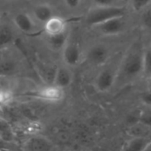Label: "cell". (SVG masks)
<instances>
[{"mask_svg": "<svg viewBox=\"0 0 151 151\" xmlns=\"http://www.w3.org/2000/svg\"><path fill=\"white\" fill-rule=\"evenodd\" d=\"M151 145V139L144 136H136L131 139L127 144L124 150L131 151L146 150Z\"/></svg>", "mask_w": 151, "mask_h": 151, "instance_id": "30bf717a", "label": "cell"}, {"mask_svg": "<svg viewBox=\"0 0 151 151\" xmlns=\"http://www.w3.org/2000/svg\"><path fill=\"white\" fill-rule=\"evenodd\" d=\"M14 99V94L10 89H0V104L7 105Z\"/></svg>", "mask_w": 151, "mask_h": 151, "instance_id": "ac0fdd59", "label": "cell"}, {"mask_svg": "<svg viewBox=\"0 0 151 151\" xmlns=\"http://www.w3.org/2000/svg\"><path fill=\"white\" fill-rule=\"evenodd\" d=\"M125 27V20L123 16L121 17H115L111 18L105 22L98 25L97 27L100 32L106 35H115L121 33Z\"/></svg>", "mask_w": 151, "mask_h": 151, "instance_id": "277c9868", "label": "cell"}, {"mask_svg": "<svg viewBox=\"0 0 151 151\" xmlns=\"http://www.w3.org/2000/svg\"><path fill=\"white\" fill-rule=\"evenodd\" d=\"M149 81H150V88H151V78L150 79H149Z\"/></svg>", "mask_w": 151, "mask_h": 151, "instance_id": "484cf974", "label": "cell"}, {"mask_svg": "<svg viewBox=\"0 0 151 151\" xmlns=\"http://www.w3.org/2000/svg\"><path fill=\"white\" fill-rule=\"evenodd\" d=\"M52 144L42 137H34L27 142V149L29 150H50Z\"/></svg>", "mask_w": 151, "mask_h": 151, "instance_id": "4fadbf2b", "label": "cell"}, {"mask_svg": "<svg viewBox=\"0 0 151 151\" xmlns=\"http://www.w3.org/2000/svg\"><path fill=\"white\" fill-rule=\"evenodd\" d=\"M142 21L146 27L151 28V8L149 10H146V12H144L142 17Z\"/></svg>", "mask_w": 151, "mask_h": 151, "instance_id": "7402d4cb", "label": "cell"}, {"mask_svg": "<svg viewBox=\"0 0 151 151\" xmlns=\"http://www.w3.org/2000/svg\"><path fill=\"white\" fill-rule=\"evenodd\" d=\"M66 28V21L58 16H53L47 22L44 23V29L46 34L55 35L65 32Z\"/></svg>", "mask_w": 151, "mask_h": 151, "instance_id": "9c48e42d", "label": "cell"}, {"mask_svg": "<svg viewBox=\"0 0 151 151\" xmlns=\"http://www.w3.org/2000/svg\"><path fill=\"white\" fill-rule=\"evenodd\" d=\"M142 100L145 104L151 106V89L144 92L142 95Z\"/></svg>", "mask_w": 151, "mask_h": 151, "instance_id": "603a6c76", "label": "cell"}, {"mask_svg": "<svg viewBox=\"0 0 151 151\" xmlns=\"http://www.w3.org/2000/svg\"><path fill=\"white\" fill-rule=\"evenodd\" d=\"M142 73L147 79L151 78V50L143 51L142 58Z\"/></svg>", "mask_w": 151, "mask_h": 151, "instance_id": "e0dca14e", "label": "cell"}, {"mask_svg": "<svg viewBox=\"0 0 151 151\" xmlns=\"http://www.w3.org/2000/svg\"><path fill=\"white\" fill-rule=\"evenodd\" d=\"M124 14L125 9L123 7L115 5L96 6L88 12L86 16V22L89 26L97 27L111 18L121 17L124 16Z\"/></svg>", "mask_w": 151, "mask_h": 151, "instance_id": "6da1fadb", "label": "cell"}, {"mask_svg": "<svg viewBox=\"0 0 151 151\" xmlns=\"http://www.w3.org/2000/svg\"><path fill=\"white\" fill-rule=\"evenodd\" d=\"M72 82V74L68 69L65 67H58L54 74L53 83L62 88H67Z\"/></svg>", "mask_w": 151, "mask_h": 151, "instance_id": "8fae6325", "label": "cell"}, {"mask_svg": "<svg viewBox=\"0 0 151 151\" xmlns=\"http://www.w3.org/2000/svg\"><path fill=\"white\" fill-rule=\"evenodd\" d=\"M142 58L143 51L139 48H134L126 57L122 64L123 77L126 79H133L142 73Z\"/></svg>", "mask_w": 151, "mask_h": 151, "instance_id": "7a4b0ae2", "label": "cell"}, {"mask_svg": "<svg viewBox=\"0 0 151 151\" xmlns=\"http://www.w3.org/2000/svg\"><path fill=\"white\" fill-rule=\"evenodd\" d=\"M14 40L12 28L6 24H0V47L11 44Z\"/></svg>", "mask_w": 151, "mask_h": 151, "instance_id": "9a60e30c", "label": "cell"}, {"mask_svg": "<svg viewBox=\"0 0 151 151\" xmlns=\"http://www.w3.org/2000/svg\"><path fill=\"white\" fill-rule=\"evenodd\" d=\"M5 1H12V0H5Z\"/></svg>", "mask_w": 151, "mask_h": 151, "instance_id": "4316f807", "label": "cell"}, {"mask_svg": "<svg viewBox=\"0 0 151 151\" xmlns=\"http://www.w3.org/2000/svg\"><path fill=\"white\" fill-rule=\"evenodd\" d=\"M88 60L95 65H104L109 58V50L103 44L93 46L88 55Z\"/></svg>", "mask_w": 151, "mask_h": 151, "instance_id": "5b68a950", "label": "cell"}, {"mask_svg": "<svg viewBox=\"0 0 151 151\" xmlns=\"http://www.w3.org/2000/svg\"><path fill=\"white\" fill-rule=\"evenodd\" d=\"M150 3L151 0H133V7L135 11H142Z\"/></svg>", "mask_w": 151, "mask_h": 151, "instance_id": "d6986e66", "label": "cell"}, {"mask_svg": "<svg viewBox=\"0 0 151 151\" xmlns=\"http://www.w3.org/2000/svg\"><path fill=\"white\" fill-rule=\"evenodd\" d=\"M17 65L12 58L3 57L0 58V75H10L15 73Z\"/></svg>", "mask_w": 151, "mask_h": 151, "instance_id": "2e32d148", "label": "cell"}, {"mask_svg": "<svg viewBox=\"0 0 151 151\" xmlns=\"http://www.w3.org/2000/svg\"><path fill=\"white\" fill-rule=\"evenodd\" d=\"M81 2V0H65V4H66L69 8H71V9H75V8H77V7L80 5Z\"/></svg>", "mask_w": 151, "mask_h": 151, "instance_id": "d4e9b609", "label": "cell"}, {"mask_svg": "<svg viewBox=\"0 0 151 151\" xmlns=\"http://www.w3.org/2000/svg\"><path fill=\"white\" fill-rule=\"evenodd\" d=\"M13 22L16 27L22 33L30 34L35 29V24L33 19L25 12H19L13 18Z\"/></svg>", "mask_w": 151, "mask_h": 151, "instance_id": "ba28073f", "label": "cell"}, {"mask_svg": "<svg viewBox=\"0 0 151 151\" xmlns=\"http://www.w3.org/2000/svg\"><path fill=\"white\" fill-rule=\"evenodd\" d=\"M34 17L36 20L42 23L47 22L54 16L52 8L48 4H38L34 8Z\"/></svg>", "mask_w": 151, "mask_h": 151, "instance_id": "7c38bea8", "label": "cell"}, {"mask_svg": "<svg viewBox=\"0 0 151 151\" xmlns=\"http://www.w3.org/2000/svg\"><path fill=\"white\" fill-rule=\"evenodd\" d=\"M81 58L80 47L75 43H66L63 50V59L67 65L75 66L79 64Z\"/></svg>", "mask_w": 151, "mask_h": 151, "instance_id": "52a82bcc", "label": "cell"}, {"mask_svg": "<svg viewBox=\"0 0 151 151\" xmlns=\"http://www.w3.org/2000/svg\"><path fill=\"white\" fill-rule=\"evenodd\" d=\"M35 96L43 101L50 103H57L63 99L64 97V88L55 85H48L41 88L36 93Z\"/></svg>", "mask_w": 151, "mask_h": 151, "instance_id": "3957f363", "label": "cell"}, {"mask_svg": "<svg viewBox=\"0 0 151 151\" xmlns=\"http://www.w3.org/2000/svg\"><path fill=\"white\" fill-rule=\"evenodd\" d=\"M140 117H141V112L140 113H131L127 118V125H129L130 127L136 126L137 124L140 123Z\"/></svg>", "mask_w": 151, "mask_h": 151, "instance_id": "ffe728a7", "label": "cell"}, {"mask_svg": "<svg viewBox=\"0 0 151 151\" xmlns=\"http://www.w3.org/2000/svg\"><path fill=\"white\" fill-rule=\"evenodd\" d=\"M48 42L49 44L55 50L64 49V47L67 43V34L66 32H62L55 35H48Z\"/></svg>", "mask_w": 151, "mask_h": 151, "instance_id": "5bb4252c", "label": "cell"}, {"mask_svg": "<svg viewBox=\"0 0 151 151\" xmlns=\"http://www.w3.org/2000/svg\"><path fill=\"white\" fill-rule=\"evenodd\" d=\"M140 124H142L148 127H151V113H150V112H141Z\"/></svg>", "mask_w": 151, "mask_h": 151, "instance_id": "44dd1931", "label": "cell"}, {"mask_svg": "<svg viewBox=\"0 0 151 151\" xmlns=\"http://www.w3.org/2000/svg\"><path fill=\"white\" fill-rule=\"evenodd\" d=\"M116 81V75L111 69L103 70L97 76L96 85L99 91L106 92L110 90L114 85Z\"/></svg>", "mask_w": 151, "mask_h": 151, "instance_id": "8992f818", "label": "cell"}, {"mask_svg": "<svg viewBox=\"0 0 151 151\" xmlns=\"http://www.w3.org/2000/svg\"><path fill=\"white\" fill-rule=\"evenodd\" d=\"M96 6H111L114 5V0H93Z\"/></svg>", "mask_w": 151, "mask_h": 151, "instance_id": "cb8c5ba5", "label": "cell"}]
</instances>
